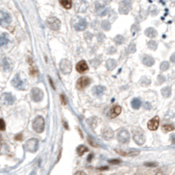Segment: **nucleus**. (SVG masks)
<instances>
[{"label":"nucleus","instance_id":"obj_1","mask_svg":"<svg viewBox=\"0 0 175 175\" xmlns=\"http://www.w3.org/2000/svg\"><path fill=\"white\" fill-rule=\"evenodd\" d=\"M133 139L138 145H143L145 143V135L144 132L141 130L140 128H134L132 130Z\"/></svg>","mask_w":175,"mask_h":175},{"label":"nucleus","instance_id":"obj_2","mask_svg":"<svg viewBox=\"0 0 175 175\" xmlns=\"http://www.w3.org/2000/svg\"><path fill=\"white\" fill-rule=\"evenodd\" d=\"M44 128H45L44 119L41 116L36 117L34 119V121L33 122V130L37 133H41L43 132Z\"/></svg>","mask_w":175,"mask_h":175},{"label":"nucleus","instance_id":"obj_3","mask_svg":"<svg viewBox=\"0 0 175 175\" xmlns=\"http://www.w3.org/2000/svg\"><path fill=\"white\" fill-rule=\"evenodd\" d=\"M117 140L121 143H128L130 140V135L126 128H121L117 133Z\"/></svg>","mask_w":175,"mask_h":175},{"label":"nucleus","instance_id":"obj_4","mask_svg":"<svg viewBox=\"0 0 175 175\" xmlns=\"http://www.w3.org/2000/svg\"><path fill=\"white\" fill-rule=\"evenodd\" d=\"M38 145H39L38 139H36V138H31V139L26 141L25 144V148L29 152H35L38 150Z\"/></svg>","mask_w":175,"mask_h":175},{"label":"nucleus","instance_id":"obj_5","mask_svg":"<svg viewBox=\"0 0 175 175\" xmlns=\"http://www.w3.org/2000/svg\"><path fill=\"white\" fill-rule=\"evenodd\" d=\"M60 70H61L63 74H65V75L70 74V73L71 72V70H72L70 62L66 58L62 59L60 62Z\"/></svg>","mask_w":175,"mask_h":175},{"label":"nucleus","instance_id":"obj_6","mask_svg":"<svg viewBox=\"0 0 175 175\" xmlns=\"http://www.w3.org/2000/svg\"><path fill=\"white\" fill-rule=\"evenodd\" d=\"M131 9V0H122L119 6V12L121 14H128Z\"/></svg>","mask_w":175,"mask_h":175},{"label":"nucleus","instance_id":"obj_7","mask_svg":"<svg viewBox=\"0 0 175 175\" xmlns=\"http://www.w3.org/2000/svg\"><path fill=\"white\" fill-rule=\"evenodd\" d=\"M47 25L51 30H58L61 26V22L56 17H49L47 20Z\"/></svg>","mask_w":175,"mask_h":175},{"label":"nucleus","instance_id":"obj_8","mask_svg":"<svg viewBox=\"0 0 175 175\" xmlns=\"http://www.w3.org/2000/svg\"><path fill=\"white\" fill-rule=\"evenodd\" d=\"M31 99L34 102H39L43 99V91L37 87H34L31 90Z\"/></svg>","mask_w":175,"mask_h":175},{"label":"nucleus","instance_id":"obj_9","mask_svg":"<svg viewBox=\"0 0 175 175\" xmlns=\"http://www.w3.org/2000/svg\"><path fill=\"white\" fill-rule=\"evenodd\" d=\"M11 21H12V18L10 14L5 12L0 11V25L4 27H6L11 23Z\"/></svg>","mask_w":175,"mask_h":175},{"label":"nucleus","instance_id":"obj_10","mask_svg":"<svg viewBox=\"0 0 175 175\" xmlns=\"http://www.w3.org/2000/svg\"><path fill=\"white\" fill-rule=\"evenodd\" d=\"M12 85L18 90H25V85L24 82L20 77V74H16L13 79L12 80Z\"/></svg>","mask_w":175,"mask_h":175},{"label":"nucleus","instance_id":"obj_11","mask_svg":"<svg viewBox=\"0 0 175 175\" xmlns=\"http://www.w3.org/2000/svg\"><path fill=\"white\" fill-rule=\"evenodd\" d=\"M91 84V79L88 77H81L78 78V82H77V88L79 90H82L86 88L87 86H89Z\"/></svg>","mask_w":175,"mask_h":175},{"label":"nucleus","instance_id":"obj_12","mask_svg":"<svg viewBox=\"0 0 175 175\" xmlns=\"http://www.w3.org/2000/svg\"><path fill=\"white\" fill-rule=\"evenodd\" d=\"M78 20L76 21V24L74 25V27L77 31H83L87 27V22L85 19L82 18H78Z\"/></svg>","mask_w":175,"mask_h":175},{"label":"nucleus","instance_id":"obj_13","mask_svg":"<svg viewBox=\"0 0 175 175\" xmlns=\"http://www.w3.org/2000/svg\"><path fill=\"white\" fill-rule=\"evenodd\" d=\"M2 100H3V102L5 103L6 105H12L14 103V101H15V97L13 95H12L11 93H4L2 95Z\"/></svg>","mask_w":175,"mask_h":175},{"label":"nucleus","instance_id":"obj_14","mask_svg":"<svg viewBox=\"0 0 175 175\" xmlns=\"http://www.w3.org/2000/svg\"><path fill=\"white\" fill-rule=\"evenodd\" d=\"M159 126V117L156 116L148 122V128L151 130H156Z\"/></svg>","mask_w":175,"mask_h":175},{"label":"nucleus","instance_id":"obj_15","mask_svg":"<svg viewBox=\"0 0 175 175\" xmlns=\"http://www.w3.org/2000/svg\"><path fill=\"white\" fill-rule=\"evenodd\" d=\"M122 112V107L120 106H114L110 111L108 112V117H110L111 119H114L115 117H117Z\"/></svg>","mask_w":175,"mask_h":175},{"label":"nucleus","instance_id":"obj_16","mask_svg":"<svg viewBox=\"0 0 175 175\" xmlns=\"http://www.w3.org/2000/svg\"><path fill=\"white\" fill-rule=\"evenodd\" d=\"M76 69H77L78 72H79V73H85L86 71H87L89 70L86 62L84 61V60H82L79 63H78L77 66H76Z\"/></svg>","mask_w":175,"mask_h":175},{"label":"nucleus","instance_id":"obj_17","mask_svg":"<svg viewBox=\"0 0 175 175\" xmlns=\"http://www.w3.org/2000/svg\"><path fill=\"white\" fill-rule=\"evenodd\" d=\"M102 137L106 140H110L114 137V131L111 128L107 127L102 131Z\"/></svg>","mask_w":175,"mask_h":175},{"label":"nucleus","instance_id":"obj_18","mask_svg":"<svg viewBox=\"0 0 175 175\" xmlns=\"http://www.w3.org/2000/svg\"><path fill=\"white\" fill-rule=\"evenodd\" d=\"M105 90H106V88L104 86H94L93 88V93L96 97H100L101 95L103 94Z\"/></svg>","mask_w":175,"mask_h":175},{"label":"nucleus","instance_id":"obj_19","mask_svg":"<svg viewBox=\"0 0 175 175\" xmlns=\"http://www.w3.org/2000/svg\"><path fill=\"white\" fill-rule=\"evenodd\" d=\"M155 63V60L151 56H145L143 57V63L144 64L145 66H148V67H151Z\"/></svg>","mask_w":175,"mask_h":175},{"label":"nucleus","instance_id":"obj_20","mask_svg":"<svg viewBox=\"0 0 175 175\" xmlns=\"http://www.w3.org/2000/svg\"><path fill=\"white\" fill-rule=\"evenodd\" d=\"M145 35L147 36V37L149 38H155L157 37V35H158V33H157V31L152 28V27H149V28H147L144 32Z\"/></svg>","mask_w":175,"mask_h":175},{"label":"nucleus","instance_id":"obj_21","mask_svg":"<svg viewBox=\"0 0 175 175\" xmlns=\"http://www.w3.org/2000/svg\"><path fill=\"white\" fill-rule=\"evenodd\" d=\"M116 65H117V62L114 59H108L106 63L107 69L108 70H113L114 69H115Z\"/></svg>","mask_w":175,"mask_h":175},{"label":"nucleus","instance_id":"obj_22","mask_svg":"<svg viewBox=\"0 0 175 175\" xmlns=\"http://www.w3.org/2000/svg\"><path fill=\"white\" fill-rule=\"evenodd\" d=\"M161 94L164 98H169L172 94V89L171 87L169 86H166V87H164L162 90H161Z\"/></svg>","mask_w":175,"mask_h":175},{"label":"nucleus","instance_id":"obj_23","mask_svg":"<svg viewBox=\"0 0 175 175\" xmlns=\"http://www.w3.org/2000/svg\"><path fill=\"white\" fill-rule=\"evenodd\" d=\"M107 8H106L104 5H99L97 8H96V12H97V13L99 15V16H104V15H106L107 14Z\"/></svg>","mask_w":175,"mask_h":175},{"label":"nucleus","instance_id":"obj_24","mask_svg":"<svg viewBox=\"0 0 175 175\" xmlns=\"http://www.w3.org/2000/svg\"><path fill=\"white\" fill-rule=\"evenodd\" d=\"M9 42V39L6 34H3L2 35H0V47L6 45Z\"/></svg>","mask_w":175,"mask_h":175},{"label":"nucleus","instance_id":"obj_25","mask_svg":"<svg viewBox=\"0 0 175 175\" xmlns=\"http://www.w3.org/2000/svg\"><path fill=\"white\" fill-rule=\"evenodd\" d=\"M88 151V149L87 147H86L85 145H79L78 148H77V153L79 155V156H82L84 155L86 152Z\"/></svg>","mask_w":175,"mask_h":175},{"label":"nucleus","instance_id":"obj_26","mask_svg":"<svg viewBox=\"0 0 175 175\" xmlns=\"http://www.w3.org/2000/svg\"><path fill=\"white\" fill-rule=\"evenodd\" d=\"M131 105H132L133 108H135V109H138V108H139V107H141V105H142V101H141L140 99L136 98V99H134L132 100Z\"/></svg>","mask_w":175,"mask_h":175},{"label":"nucleus","instance_id":"obj_27","mask_svg":"<svg viewBox=\"0 0 175 175\" xmlns=\"http://www.w3.org/2000/svg\"><path fill=\"white\" fill-rule=\"evenodd\" d=\"M2 65H3V69L5 71H8L11 69V65H10V62L7 58H4L2 60Z\"/></svg>","mask_w":175,"mask_h":175},{"label":"nucleus","instance_id":"obj_28","mask_svg":"<svg viewBox=\"0 0 175 175\" xmlns=\"http://www.w3.org/2000/svg\"><path fill=\"white\" fill-rule=\"evenodd\" d=\"M60 4L62 5L63 7H64L65 9H70L72 5V2L71 0H59Z\"/></svg>","mask_w":175,"mask_h":175},{"label":"nucleus","instance_id":"obj_29","mask_svg":"<svg viewBox=\"0 0 175 175\" xmlns=\"http://www.w3.org/2000/svg\"><path fill=\"white\" fill-rule=\"evenodd\" d=\"M114 42L116 44L122 45L125 41V39H124V37H123L122 35H116L115 37H114Z\"/></svg>","mask_w":175,"mask_h":175},{"label":"nucleus","instance_id":"obj_30","mask_svg":"<svg viewBox=\"0 0 175 175\" xmlns=\"http://www.w3.org/2000/svg\"><path fill=\"white\" fill-rule=\"evenodd\" d=\"M101 26H102L103 30H105V31H109L110 29H111V24H110V22L107 20L102 21V23H101Z\"/></svg>","mask_w":175,"mask_h":175},{"label":"nucleus","instance_id":"obj_31","mask_svg":"<svg viewBox=\"0 0 175 175\" xmlns=\"http://www.w3.org/2000/svg\"><path fill=\"white\" fill-rule=\"evenodd\" d=\"M140 84L143 86H149L151 84V79L148 78H146V77H143L140 80Z\"/></svg>","mask_w":175,"mask_h":175},{"label":"nucleus","instance_id":"obj_32","mask_svg":"<svg viewBox=\"0 0 175 175\" xmlns=\"http://www.w3.org/2000/svg\"><path fill=\"white\" fill-rule=\"evenodd\" d=\"M148 47L151 50H156L157 49H158V43H157L155 41H151L148 42Z\"/></svg>","mask_w":175,"mask_h":175},{"label":"nucleus","instance_id":"obj_33","mask_svg":"<svg viewBox=\"0 0 175 175\" xmlns=\"http://www.w3.org/2000/svg\"><path fill=\"white\" fill-rule=\"evenodd\" d=\"M169 67H170V64H169V63H168V62H166V61L163 62V63L160 64V70H161L162 71H165V70H167L169 69Z\"/></svg>","mask_w":175,"mask_h":175},{"label":"nucleus","instance_id":"obj_34","mask_svg":"<svg viewBox=\"0 0 175 175\" xmlns=\"http://www.w3.org/2000/svg\"><path fill=\"white\" fill-rule=\"evenodd\" d=\"M136 51V44L135 43H131L128 47V52L130 54V53H135Z\"/></svg>","mask_w":175,"mask_h":175},{"label":"nucleus","instance_id":"obj_35","mask_svg":"<svg viewBox=\"0 0 175 175\" xmlns=\"http://www.w3.org/2000/svg\"><path fill=\"white\" fill-rule=\"evenodd\" d=\"M174 130V127L172 125H164L163 126V130L164 132H169Z\"/></svg>","mask_w":175,"mask_h":175},{"label":"nucleus","instance_id":"obj_36","mask_svg":"<svg viewBox=\"0 0 175 175\" xmlns=\"http://www.w3.org/2000/svg\"><path fill=\"white\" fill-rule=\"evenodd\" d=\"M5 130V123L3 119H0V130Z\"/></svg>","mask_w":175,"mask_h":175},{"label":"nucleus","instance_id":"obj_37","mask_svg":"<svg viewBox=\"0 0 175 175\" xmlns=\"http://www.w3.org/2000/svg\"><path fill=\"white\" fill-rule=\"evenodd\" d=\"M115 151H116L118 154L122 155V156H127V155H128V153H127L126 151H122V150H120V149H115Z\"/></svg>","mask_w":175,"mask_h":175},{"label":"nucleus","instance_id":"obj_38","mask_svg":"<svg viewBox=\"0 0 175 175\" xmlns=\"http://www.w3.org/2000/svg\"><path fill=\"white\" fill-rule=\"evenodd\" d=\"M145 166H150V167H156L158 166V164L157 163H145Z\"/></svg>","mask_w":175,"mask_h":175},{"label":"nucleus","instance_id":"obj_39","mask_svg":"<svg viewBox=\"0 0 175 175\" xmlns=\"http://www.w3.org/2000/svg\"><path fill=\"white\" fill-rule=\"evenodd\" d=\"M158 79H159V84H162V83H164V82L165 81V78H164V76H163V75H159V78H158Z\"/></svg>","mask_w":175,"mask_h":175},{"label":"nucleus","instance_id":"obj_40","mask_svg":"<svg viewBox=\"0 0 175 175\" xmlns=\"http://www.w3.org/2000/svg\"><path fill=\"white\" fill-rule=\"evenodd\" d=\"M108 162H109L110 164H119V163H121V160H119V159H112V160H109Z\"/></svg>","mask_w":175,"mask_h":175},{"label":"nucleus","instance_id":"obj_41","mask_svg":"<svg viewBox=\"0 0 175 175\" xmlns=\"http://www.w3.org/2000/svg\"><path fill=\"white\" fill-rule=\"evenodd\" d=\"M61 100H62L63 105H66V98H65V96H64L63 94L61 95Z\"/></svg>","mask_w":175,"mask_h":175},{"label":"nucleus","instance_id":"obj_42","mask_svg":"<svg viewBox=\"0 0 175 175\" xmlns=\"http://www.w3.org/2000/svg\"><path fill=\"white\" fill-rule=\"evenodd\" d=\"M104 39H105V35L102 34H99V38H98L99 41H102Z\"/></svg>","mask_w":175,"mask_h":175},{"label":"nucleus","instance_id":"obj_43","mask_svg":"<svg viewBox=\"0 0 175 175\" xmlns=\"http://www.w3.org/2000/svg\"><path fill=\"white\" fill-rule=\"evenodd\" d=\"M115 51H116V49L114 48V47H112V48H110L109 49H108V54H114L115 53Z\"/></svg>","mask_w":175,"mask_h":175},{"label":"nucleus","instance_id":"obj_44","mask_svg":"<svg viewBox=\"0 0 175 175\" xmlns=\"http://www.w3.org/2000/svg\"><path fill=\"white\" fill-rule=\"evenodd\" d=\"M75 175H86V174L85 172H83V171H78V172H76Z\"/></svg>","mask_w":175,"mask_h":175},{"label":"nucleus","instance_id":"obj_45","mask_svg":"<svg viewBox=\"0 0 175 175\" xmlns=\"http://www.w3.org/2000/svg\"><path fill=\"white\" fill-rule=\"evenodd\" d=\"M170 60L172 62V63H175V53H173L172 56H171V58H170Z\"/></svg>","mask_w":175,"mask_h":175},{"label":"nucleus","instance_id":"obj_46","mask_svg":"<svg viewBox=\"0 0 175 175\" xmlns=\"http://www.w3.org/2000/svg\"><path fill=\"white\" fill-rule=\"evenodd\" d=\"M144 108H146V109H151V106L149 103H145V104H144Z\"/></svg>","mask_w":175,"mask_h":175},{"label":"nucleus","instance_id":"obj_47","mask_svg":"<svg viewBox=\"0 0 175 175\" xmlns=\"http://www.w3.org/2000/svg\"><path fill=\"white\" fill-rule=\"evenodd\" d=\"M171 141H172V143H175V135L171 136Z\"/></svg>","mask_w":175,"mask_h":175},{"label":"nucleus","instance_id":"obj_48","mask_svg":"<svg viewBox=\"0 0 175 175\" xmlns=\"http://www.w3.org/2000/svg\"><path fill=\"white\" fill-rule=\"evenodd\" d=\"M21 138H22V135L20 134V135H17V136L15 137V139L16 140H21Z\"/></svg>","mask_w":175,"mask_h":175},{"label":"nucleus","instance_id":"obj_49","mask_svg":"<svg viewBox=\"0 0 175 175\" xmlns=\"http://www.w3.org/2000/svg\"><path fill=\"white\" fill-rule=\"evenodd\" d=\"M63 124H64V127H65L66 130H68V128H69V127H68V125L66 124V122H63Z\"/></svg>","mask_w":175,"mask_h":175},{"label":"nucleus","instance_id":"obj_50","mask_svg":"<svg viewBox=\"0 0 175 175\" xmlns=\"http://www.w3.org/2000/svg\"><path fill=\"white\" fill-rule=\"evenodd\" d=\"M156 175H164L163 172H157L156 173Z\"/></svg>","mask_w":175,"mask_h":175},{"label":"nucleus","instance_id":"obj_51","mask_svg":"<svg viewBox=\"0 0 175 175\" xmlns=\"http://www.w3.org/2000/svg\"><path fill=\"white\" fill-rule=\"evenodd\" d=\"M91 158H93V155H90V156H89V158H88V159H87V160H88V161H91Z\"/></svg>","mask_w":175,"mask_h":175},{"label":"nucleus","instance_id":"obj_52","mask_svg":"<svg viewBox=\"0 0 175 175\" xmlns=\"http://www.w3.org/2000/svg\"><path fill=\"white\" fill-rule=\"evenodd\" d=\"M2 139H3V138H2V135H1V134H0V143H1V142H2Z\"/></svg>","mask_w":175,"mask_h":175}]
</instances>
